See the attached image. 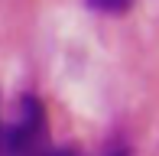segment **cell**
Wrapping results in <instances>:
<instances>
[{
	"instance_id": "6da1fadb",
	"label": "cell",
	"mask_w": 159,
	"mask_h": 156,
	"mask_svg": "<svg viewBox=\"0 0 159 156\" xmlns=\"http://www.w3.org/2000/svg\"><path fill=\"white\" fill-rule=\"evenodd\" d=\"M46 108L36 94L20 98V114L0 130V156H36L46 150Z\"/></svg>"
},
{
	"instance_id": "7a4b0ae2",
	"label": "cell",
	"mask_w": 159,
	"mask_h": 156,
	"mask_svg": "<svg viewBox=\"0 0 159 156\" xmlns=\"http://www.w3.org/2000/svg\"><path fill=\"white\" fill-rule=\"evenodd\" d=\"M84 3H88L91 10H98V13H111V16H117V13H127L130 7H133V0H84Z\"/></svg>"
},
{
	"instance_id": "3957f363",
	"label": "cell",
	"mask_w": 159,
	"mask_h": 156,
	"mask_svg": "<svg viewBox=\"0 0 159 156\" xmlns=\"http://www.w3.org/2000/svg\"><path fill=\"white\" fill-rule=\"evenodd\" d=\"M36 156H78V150L75 146H52V150H42V153H36Z\"/></svg>"
},
{
	"instance_id": "277c9868",
	"label": "cell",
	"mask_w": 159,
	"mask_h": 156,
	"mask_svg": "<svg viewBox=\"0 0 159 156\" xmlns=\"http://www.w3.org/2000/svg\"><path fill=\"white\" fill-rule=\"evenodd\" d=\"M104 156H130V150L127 146H114V150H107Z\"/></svg>"
}]
</instances>
